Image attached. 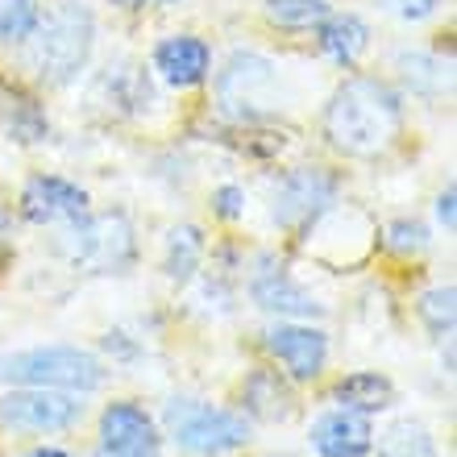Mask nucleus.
I'll list each match as a JSON object with an SVG mask.
<instances>
[{"instance_id":"1","label":"nucleus","mask_w":457,"mask_h":457,"mask_svg":"<svg viewBox=\"0 0 457 457\" xmlns=\"http://www.w3.org/2000/svg\"><path fill=\"white\" fill-rule=\"evenodd\" d=\"M325 133L349 158H374L395 142L399 96L378 79H345L325 112Z\"/></svg>"},{"instance_id":"2","label":"nucleus","mask_w":457,"mask_h":457,"mask_svg":"<svg viewBox=\"0 0 457 457\" xmlns=\"http://www.w3.org/2000/svg\"><path fill=\"white\" fill-rule=\"evenodd\" d=\"M29 37H34V42H29V67H34V75L50 87H62L87 67L96 21H92V12H87L84 4L59 0V4L46 12V21L37 17Z\"/></svg>"},{"instance_id":"3","label":"nucleus","mask_w":457,"mask_h":457,"mask_svg":"<svg viewBox=\"0 0 457 457\" xmlns=\"http://www.w3.org/2000/svg\"><path fill=\"white\" fill-rule=\"evenodd\" d=\"M0 383L46 386V391H96L104 383V366L87 349L46 345L0 358Z\"/></svg>"},{"instance_id":"4","label":"nucleus","mask_w":457,"mask_h":457,"mask_svg":"<svg viewBox=\"0 0 457 457\" xmlns=\"http://www.w3.org/2000/svg\"><path fill=\"white\" fill-rule=\"evenodd\" d=\"M71 233L62 237V253L67 262L87 270V275H117L125 266H133V228L120 212H104V217H79L71 220Z\"/></svg>"},{"instance_id":"5","label":"nucleus","mask_w":457,"mask_h":457,"mask_svg":"<svg viewBox=\"0 0 457 457\" xmlns=\"http://www.w3.org/2000/svg\"><path fill=\"white\" fill-rule=\"evenodd\" d=\"M167 424L175 445L187 449V453L200 457H220L233 453L250 441V420L237 416V411H220V408H204V403H170L167 408Z\"/></svg>"},{"instance_id":"6","label":"nucleus","mask_w":457,"mask_h":457,"mask_svg":"<svg viewBox=\"0 0 457 457\" xmlns=\"http://www.w3.org/2000/svg\"><path fill=\"white\" fill-rule=\"evenodd\" d=\"M275 87H278V79H275L270 59L237 50V54L228 59V67L220 71V79H217L220 112L233 117V120L266 117V112L275 109Z\"/></svg>"},{"instance_id":"7","label":"nucleus","mask_w":457,"mask_h":457,"mask_svg":"<svg viewBox=\"0 0 457 457\" xmlns=\"http://www.w3.org/2000/svg\"><path fill=\"white\" fill-rule=\"evenodd\" d=\"M79 403L62 391L46 386H29V391H12L0 399V424L12 433H59L79 420Z\"/></svg>"},{"instance_id":"8","label":"nucleus","mask_w":457,"mask_h":457,"mask_svg":"<svg viewBox=\"0 0 457 457\" xmlns=\"http://www.w3.org/2000/svg\"><path fill=\"white\" fill-rule=\"evenodd\" d=\"M337 195V179L320 167H300L278 183L275 192V220L283 228H303L312 225Z\"/></svg>"},{"instance_id":"9","label":"nucleus","mask_w":457,"mask_h":457,"mask_svg":"<svg viewBox=\"0 0 457 457\" xmlns=\"http://www.w3.org/2000/svg\"><path fill=\"white\" fill-rule=\"evenodd\" d=\"M21 217L34 225H59V220L87 217V195L59 175H34L21 192Z\"/></svg>"},{"instance_id":"10","label":"nucleus","mask_w":457,"mask_h":457,"mask_svg":"<svg viewBox=\"0 0 457 457\" xmlns=\"http://www.w3.org/2000/svg\"><path fill=\"white\" fill-rule=\"evenodd\" d=\"M266 345L275 353L283 366H287L291 378H316V374L325 370V358H328V341L320 328H308V325H278L266 333Z\"/></svg>"},{"instance_id":"11","label":"nucleus","mask_w":457,"mask_h":457,"mask_svg":"<svg viewBox=\"0 0 457 457\" xmlns=\"http://www.w3.org/2000/svg\"><path fill=\"white\" fill-rule=\"evenodd\" d=\"M100 441H104V453L117 457H154L158 449L154 420L133 403H112L100 416Z\"/></svg>"},{"instance_id":"12","label":"nucleus","mask_w":457,"mask_h":457,"mask_svg":"<svg viewBox=\"0 0 457 457\" xmlns=\"http://www.w3.org/2000/svg\"><path fill=\"white\" fill-rule=\"evenodd\" d=\"M374 445V428L361 411H325L312 424V449L320 457H361Z\"/></svg>"},{"instance_id":"13","label":"nucleus","mask_w":457,"mask_h":457,"mask_svg":"<svg viewBox=\"0 0 457 457\" xmlns=\"http://www.w3.org/2000/svg\"><path fill=\"white\" fill-rule=\"evenodd\" d=\"M154 67L162 71V79L175 87H192L200 84L212 67V54L200 37H167L162 46L154 50Z\"/></svg>"},{"instance_id":"14","label":"nucleus","mask_w":457,"mask_h":457,"mask_svg":"<svg viewBox=\"0 0 457 457\" xmlns=\"http://www.w3.org/2000/svg\"><path fill=\"white\" fill-rule=\"evenodd\" d=\"M253 300H258V308L278 312V316H316L320 312V303L303 287H295L283 270H262V275L253 278Z\"/></svg>"},{"instance_id":"15","label":"nucleus","mask_w":457,"mask_h":457,"mask_svg":"<svg viewBox=\"0 0 457 457\" xmlns=\"http://www.w3.org/2000/svg\"><path fill=\"white\" fill-rule=\"evenodd\" d=\"M0 129H4L9 142L34 145L46 137V117H42V109H37L25 92L0 84Z\"/></svg>"},{"instance_id":"16","label":"nucleus","mask_w":457,"mask_h":457,"mask_svg":"<svg viewBox=\"0 0 457 457\" xmlns=\"http://www.w3.org/2000/svg\"><path fill=\"white\" fill-rule=\"evenodd\" d=\"M366 42H370V29H366L361 17H349L345 12V17H325L320 21V50H325L328 59H337L341 67L358 62Z\"/></svg>"},{"instance_id":"17","label":"nucleus","mask_w":457,"mask_h":457,"mask_svg":"<svg viewBox=\"0 0 457 457\" xmlns=\"http://www.w3.org/2000/svg\"><path fill=\"white\" fill-rule=\"evenodd\" d=\"M337 403L349 411H383L391 399H395V386H391V378H383V374H349V378H341L337 383Z\"/></svg>"},{"instance_id":"18","label":"nucleus","mask_w":457,"mask_h":457,"mask_svg":"<svg viewBox=\"0 0 457 457\" xmlns=\"http://www.w3.org/2000/svg\"><path fill=\"white\" fill-rule=\"evenodd\" d=\"M200 258H204V237H200V228L195 225H175L170 228L167 233V258H162L167 275L175 278V283H187V278L195 275Z\"/></svg>"},{"instance_id":"19","label":"nucleus","mask_w":457,"mask_h":457,"mask_svg":"<svg viewBox=\"0 0 457 457\" xmlns=\"http://www.w3.org/2000/svg\"><path fill=\"white\" fill-rule=\"evenodd\" d=\"M378 457H436V441L424 424L395 420L378 441Z\"/></svg>"},{"instance_id":"20","label":"nucleus","mask_w":457,"mask_h":457,"mask_svg":"<svg viewBox=\"0 0 457 457\" xmlns=\"http://www.w3.org/2000/svg\"><path fill=\"white\" fill-rule=\"evenodd\" d=\"M245 403H250V411H258L262 420H287L291 416L287 386L278 383L275 374H266V370H258L250 378V386H245Z\"/></svg>"},{"instance_id":"21","label":"nucleus","mask_w":457,"mask_h":457,"mask_svg":"<svg viewBox=\"0 0 457 457\" xmlns=\"http://www.w3.org/2000/svg\"><path fill=\"white\" fill-rule=\"evenodd\" d=\"M266 17L283 29H312L328 17L325 0H266Z\"/></svg>"},{"instance_id":"22","label":"nucleus","mask_w":457,"mask_h":457,"mask_svg":"<svg viewBox=\"0 0 457 457\" xmlns=\"http://www.w3.org/2000/svg\"><path fill=\"white\" fill-rule=\"evenodd\" d=\"M37 17V0H0V42H25L34 34Z\"/></svg>"},{"instance_id":"23","label":"nucleus","mask_w":457,"mask_h":457,"mask_svg":"<svg viewBox=\"0 0 457 457\" xmlns=\"http://www.w3.org/2000/svg\"><path fill=\"white\" fill-rule=\"evenodd\" d=\"M453 287H433V291H424V300H420V316H424V325L433 328L436 337H449L453 333Z\"/></svg>"},{"instance_id":"24","label":"nucleus","mask_w":457,"mask_h":457,"mask_svg":"<svg viewBox=\"0 0 457 457\" xmlns=\"http://www.w3.org/2000/svg\"><path fill=\"white\" fill-rule=\"evenodd\" d=\"M386 250L391 253H424L428 250V228L416 225V220H395V225H386Z\"/></svg>"},{"instance_id":"25","label":"nucleus","mask_w":457,"mask_h":457,"mask_svg":"<svg viewBox=\"0 0 457 457\" xmlns=\"http://www.w3.org/2000/svg\"><path fill=\"white\" fill-rule=\"evenodd\" d=\"M383 4L403 21H424V17L436 12V0H383Z\"/></svg>"},{"instance_id":"26","label":"nucleus","mask_w":457,"mask_h":457,"mask_svg":"<svg viewBox=\"0 0 457 457\" xmlns=\"http://www.w3.org/2000/svg\"><path fill=\"white\" fill-rule=\"evenodd\" d=\"M212 204H217V212L225 220H237L241 217V204H245V192H241V187H233V183H225V187H217Z\"/></svg>"},{"instance_id":"27","label":"nucleus","mask_w":457,"mask_h":457,"mask_svg":"<svg viewBox=\"0 0 457 457\" xmlns=\"http://www.w3.org/2000/svg\"><path fill=\"white\" fill-rule=\"evenodd\" d=\"M453 200H457V195H453V187H449V192L441 195V200H436V217L445 220V228H453Z\"/></svg>"},{"instance_id":"28","label":"nucleus","mask_w":457,"mask_h":457,"mask_svg":"<svg viewBox=\"0 0 457 457\" xmlns=\"http://www.w3.org/2000/svg\"><path fill=\"white\" fill-rule=\"evenodd\" d=\"M9 258V228H4V217H0V262Z\"/></svg>"},{"instance_id":"29","label":"nucleus","mask_w":457,"mask_h":457,"mask_svg":"<svg viewBox=\"0 0 457 457\" xmlns=\"http://www.w3.org/2000/svg\"><path fill=\"white\" fill-rule=\"evenodd\" d=\"M125 9H145V4H170V0H117Z\"/></svg>"},{"instance_id":"30","label":"nucleus","mask_w":457,"mask_h":457,"mask_svg":"<svg viewBox=\"0 0 457 457\" xmlns=\"http://www.w3.org/2000/svg\"><path fill=\"white\" fill-rule=\"evenodd\" d=\"M29 457H67V453H59V449H37V453H29Z\"/></svg>"},{"instance_id":"31","label":"nucleus","mask_w":457,"mask_h":457,"mask_svg":"<svg viewBox=\"0 0 457 457\" xmlns=\"http://www.w3.org/2000/svg\"><path fill=\"white\" fill-rule=\"evenodd\" d=\"M100 457H117V453H100Z\"/></svg>"}]
</instances>
